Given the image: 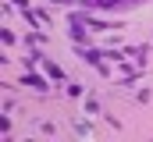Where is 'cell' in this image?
<instances>
[{
	"mask_svg": "<svg viewBox=\"0 0 153 142\" xmlns=\"http://www.w3.org/2000/svg\"><path fill=\"white\" fill-rule=\"evenodd\" d=\"M96 4H103V7H107V4H121V0H96Z\"/></svg>",
	"mask_w": 153,
	"mask_h": 142,
	"instance_id": "cell-1",
	"label": "cell"
}]
</instances>
